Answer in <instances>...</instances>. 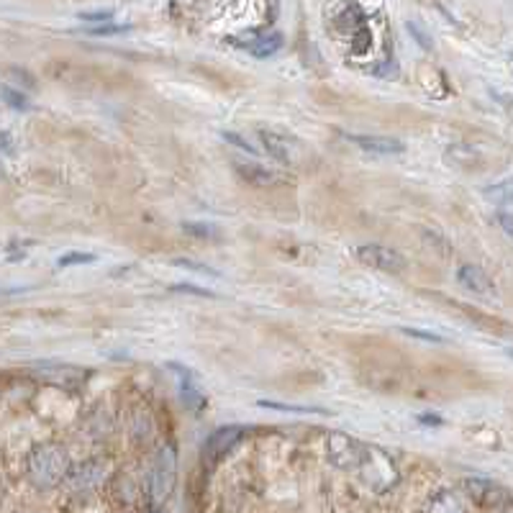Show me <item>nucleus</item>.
Returning <instances> with one entry per match:
<instances>
[{
	"label": "nucleus",
	"mask_w": 513,
	"mask_h": 513,
	"mask_svg": "<svg viewBox=\"0 0 513 513\" xmlns=\"http://www.w3.org/2000/svg\"><path fill=\"white\" fill-rule=\"evenodd\" d=\"M26 469H29V480L36 488L42 490H49V488H57V485L64 483L67 472H70V457H67V450L62 444H42L36 447L34 452L29 454V462H26Z\"/></svg>",
	"instance_id": "f257e3e1"
},
{
	"label": "nucleus",
	"mask_w": 513,
	"mask_h": 513,
	"mask_svg": "<svg viewBox=\"0 0 513 513\" xmlns=\"http://www.w3.org/2000/svg\"><path fill=\"white\" fill-rule=\"evenodd\" d=\"M175 472H178V460H175V450L165 447L160 450L157 460H154V468L150 475V496H151V508H160L167 500V496L172 493L175 488Z\"/></svg>",
	"instance_id": "f03ea898"
},
{
	"label": "nucleus",
	"mask_w": 513,
	"mask_h": 513,
	"mask_svg": "<svg viewBox=\"0 0 513 513\" xmlns=\"http://www.w3.org/2000/svg\"><path fill=\"white\" fill-rule=\"evenodd\" d=\"M234 46H239L244 52H249L252 57L256 60H267L272 54H277L280 49H283V34L280 31H247L242 36H234V39H228Z\"/></svg>",
	"instance_id": "7ed1b4c3"
},
{
	"label": "nucleus",
	"mask_w": 513,
	"mask_h": 513,
	"mask_svg": "<svg viewBox=\"0 0 513 513\" xmlns=\"http://www.w3.org/2000/svg\"><path fill=\"white\" fill-rule=\"evenodd\" d=\"M326 444H329V460H332L334 468L339 469L360 468L364 454V447L360 441H354V439L349 437V434H344V431H332L329 439H326Z\"/></svg>",
	"instance_id": "20e7f679"
},
{
	"label": "nucleus",
	"mask_w": 513,
	"mask_h": 513,
	"mask_svg": "<svg viewBox=\"0 0 513 513\" xmlns=\"http://www.w3.org/2000/svg\"><path fill=\"white\" fill-rule=\"evenodd\" d=\"M354 255L370 270L391 272V275L406 270V256L401 255V252H395V249L382 247V244H364Z\"/></svg>",
	"instance_id": "39448f33"
},
{
	"label": "nucleus",
	"mask_w": 513,
	"mask_h": 513,
	"mask_svg": "<svg viewBox=\"0 0 513 513\" xmlns=\"http://www.w3.org/2000/svg\"><path fill=\"white\" fill-rule=\"evenodd\" d=\"M462 490L469 500H475L478 506H485V508H506L508 503V493L496 485L493 480H485V478H465L462 480Z\"/></svg>",
	"instance_id": "423d86ee"
},
{
	"label": "nucleus",
	"mask_w": 513,
	"mask_h": 513,
	"mask_svg": "<svg viewBox=\"0 0 513 513\" xmlns=\"http://www.w3.org/2000/svg\"><path fill=\"white\" fill-rule=\"evenodd\" d=\"M244 437V429L242 426H224V429H218V431H213L211 439L206 441V462L213 465V462H218L224 454H228Z\"/></svg>",
	"instance_id": "0eeeda50"
},
{
	"label": "nucleus",
	"mask_w": 513,
	"mask_h": 513,
	"mask_svg": "<svg viewBox=\"0 0 513 513\" xmlns=\"http://www.w3.org/2000/svg\"><path fill=\"white\" fill-rule=\"evenodd\" d=\"M103 478H106V468L101 462H82L80 468L67 472L64 485L75 493H85V490H92Z\"/></svg>",
	"instance_id": "6e6552de"
},
{
	"label": "nucleus",
	"mask_w": 513,
	"mask_h": 513,
	"mask_svg": "<svg viewBox=\"0 0 513 513\" xmlns=\"http://www.w3.org/2000/svg\"><path fill=\"white\" fill-rule=\"evenodd\" d=\"M347 139L349 144L360 147L363 151H370V154H401L406 150L403 141L398 139H391V136H370V134H342Z\"/></svg>",
	"instance_id": "1a4fd4ad"
},
{
	"label": "nucleus",
	"mask_w": 513,
	"mask_h": 513,
	"mask_svg": "<svg viewBox=\"0 0 513 513\" xmlns=\"http://www.w3.org/2000/svg\"><path fill=\"white\" fill-rule=\"evenodd\" d=\"M39 375L46 382L60 385V388H80L88 380V373L80 370V367H73V364H44Z\"/></svg>",
	"instance_id": "9d476101"
},
{
	"label": "nucleus",
	"mask_w": 513,
	"mask_h": 513,
	"mask_svg": "<svg viewBox=\"0 0 513 513\" xmlns=\"http://www.w3.org/2000/svg\"><path fill=\"white\" fill-rule=\"evenodd\" d=\"M457 280H460V286L468 287L472 293H478V295H496V286H493V280L488 277V272L483 267H478V265H462L460 270H457Z\"/></svg>",
	"instance_id": "9b49d317"
},
{
	"label": "nucleus",
	"mask_w": 513,
	"mask_h": 513,
	"mask_svg": "<svg viewBox=\"0 0 513 513\" xmlns=\"http://www.w3.org/2000/svg\"><path fill=\"white\" fill-rule=\"evenodd\" d=\"M237 175H239L247 185H252V188H272V185L286 180L280 172H275L270 167L252 165V162H237Z\"/></svg>",
	"instance_id": "f8f14e48"
},
{
	"label": "nucleus",
	"mask_w": 513,
	"mask_h": 513,
	"mask_svg": "<svg viewBox=\"0 0 513 513\" xmlns=\"http://www.w3.org/2000/svg\"><path fill=\"white\" fill-rule=\"evenodd\" d=\"M259 139H262V144L267 147V151L275 160L293 162V141L287 136L277 134V131H259Z\"/></svg>",
	"instance_id": "ddd939ff"
},
{
	"label": "nucleus",
	"mask_w": 513,
	"mask_h": 513,
	"mask_svg": "<svg viewBox=\"0 0 513 513\" xmlns=\"http://www.w3.org/2000/svg\"><path fill=\"white\" fill-rule=\"evenodd\" d=\"M196 382L198 380H180V398L190 413H198L206 408V392H200Z\"/></svg>",
	"instance_id": "4468645a"
},
{
	"label": "nucleus",
	"mask_w": 513,
	"mask_h": 513,
	"mask_svg": "<svg viewBox=\"0 0 513 513\" xmlns=\"http://www.w3.org/2000/svg\"><path fill=\"white\" fill-rule=\"evenodd\" d=\"M336 26H339L342 31H352V34H354L357 29H363L364 26L363 8H360L357 3H347V5H344V11L336 15Z\"/></svg>",
	"instance_id": "2eb2a0df"
},
{
	"label": "nucleus",
	"mask_w": 513,
	"mask_h": 513,
	"mask_svg": "<svg viewBox=\"0 0 513 513\" xmlns=\"http://www.w3.org/2000/svg\"><path fill=\"white\" fill-rule=\"evenodd\" d=\"M485 198L496 206H513V178L485 188Z\"/></svg>",
	"instance_id": "dca6fc26"
},
{
	"label": "nucleus",
	"mask_w": 513,
	"mask_h": 513,
	"mask_svg": "<svg viewBox=\"0 0 513 513\" xmlns=\"http://www.w3.org/2000/svg\"><path fill=\"white\" fill-rule=\"evenodd\" d=\"M0 101H3L5 106L15 108V111H26V108H29V98L21 91L11 88V85H0Z\"/></svg>",
	"instance_id": "f3484780"
},
{
	"label": "nucleus",
	"mask_w": 513,
	"mask_h": 513,
	"mask_svg": "<svg viewBox=\"0 0 513 513\" xmlns=\"http://www.w3.org/2000/svg\"><path fill=\"white\" fill-rule=\"evenodd\" d=\"M262 408H272V411H287V413H321V416H329L326 408H311V406H298V403H277V401H259Z\"/></svg>",
	"instance_id": "a211bd4d"
},
{
	"label": "nucleus",
	"mask_w": 513,
	"mask_h": 513,
	"mask_svg": "<svg viewBox=\"0 0 513 513\" xmlns=\"http://www.w3.org/2000/svg\"><path fill=\"white\" fill-rule=\"evenodd\" d=\"M182 228H185V234L198 237V239H221L218 228L211 224H182Z\"/></svg>",
	"instance_id": "6ab92c4d"
},
{
	"label": "nucleus",
	"mask_w": 513,
	"mask_h": 513,
	"mask_svg": "<svg viewBox=\"0 0 513 513\" xmlns=\"http://www.w3.org/2000/svg\"><path fill=\"white\" fill-rule=\"evenodd\" d=\"M95 262V256L92 255H85V252H73V255H64L60 256V267H73V265H91Z\"/></svg>",
	"instance_id": "aec40b11"
},
{
	"label": "nucleus",
	"mask_w": 513,
	"mask_h": 513,
	"mask_svg": "<svg viewBox=\"0 0 513 513\" xmlns=\"http://www.w3.org/2000/svg\"><path fill=\"white\" fill-rule=\"evenodd\" d=\"M172 265H178V267H188V270L193 272H200V275H213V277H218V272L208 267V265H200L196 259H172Z\"/></svg>",
	"instance_id": "412c9836"
},
{
	"label": "nucleus",
	"mask_w": 513,
	"mask_h": 513,
	"mask_svg": "<svg viewBox=\"0 0 513 513\" xmlns=\"http://www.w3.org/2000/svg\"><path fill=\"white\" fill-rule=\"evenodd\" d=\"M221 139L227 141V144H234V147H239L242 151H249V154H256V150L244 139L242 134H234V131H221Z\"/></svg>",
	"instance_id": "4be33fe9"
},
{
	"label": "nucleus",
	"mask_w": 513,
	"mask_h": 513,
	"mask_svg": "<svg viewBox=\"0 0 513 513\" xmlns=\"http://www.w3.org/2000/svg\"><path fill=\"white\" fill-rule=\"evenodd\" d=\"M352 42H354V52H367L370 49V42H373V36H370V31L364 29H357L354 34H352Z\"/></svg>",
	"instance_id": "5701e85b"
},
{
	"label": "nucleus",
	"mask_w": 513,
	"mask_h": 513,
	"mask_svg": "<svg viewBox=\"0 0 513 513\" xmlns=\"http://www.w3.org/2000/svg\"><path fill=\"white\" fill-rule=\"evenodd\" d=\"M169 293H188V295H200V298H216V293L203 290L198 286H169Z\"/></svg>",
	"instance_id": "b1692460"
},
{
	"label": "nucleus",
	"mask_w": 513,
	"mask_h": 513,
	"mask_svg": "<svg viewBox=\"0 0 513 513\" xmlns=\"http://www.w3.org/2000/svg\"><path fill=\"white\" fill-rule=\"evenodd\" d=\"M131 26L129 24H123V26H113V24H106V26H98V29H91L92 36H113V34H123V31H129Z\"/></svg>",
	"instance_id": "393cba45"
},
{
	"label": "nucleus",
	"mask_w": 513,
	"mask_h": 513,
	"mask_svg": "<svg viewBox=\"0 0 513 513\" xmlns=\"http://www.w3.org/2000/svg\"><path fill=\"white\" fill-rule=\"evenodd\" d=\"M113 18V11H95V14H80V21H88V24H108Z\"/></svg>",
	"instance_id": "a878e982"
},
{
	"label": "nucleus",
	"mask_w": 513,
	"mask_h": 513,
	"mask_svg": "<svg viewBox=\"0 0 513 513\" xmlns=\"http://www.w3.org/2000/svg\"><path fill=\"white\" fill-rule=\"evenodd\" d=\"M408 31L413 34V39H419V42H421L423 49H431V39L423 34V29L419 26V24H416V21H408Z\"/></svg>",
	"instance_id": "bb28decb"
},
{
	"label": "nucleus",
	"mask_w": 513,
	"mask_h": 513,
	"mask_svg": "<svg viewBox=\"0 0 513 513\" xmlns=\"http://www.w3.org/2000/svg\"><path fill=\"white\" fill-rule=\"evenodd\" d=\"M167 370H172L180 380H198L196 370H188V367H182L178 363H167Z\"/></svg>",
	"instance_id": "cd10ccee"
},
{
	"label": "nucleus",
	"mask_w": 513,
	"mask_h": 513,
	"mask_svg": "<svg viewBox=\"0 0 513 513\" xmlns=\"http://www.w3.org/2000/svg\"><path fill=\"white\" fill-rule=\"evenodd\" d=\"M403 332H406L408 336H419V339H426V342H441V336H437V334H426V332H421V329H403Z\"/></svg>",
	"instance_id": "c85d7f7f"
},
{
	"label": "nucleus",
	"mask_w": 513,
	"mask_h": 513,
	"mask_svg": "<svg viewBox=\"0 0 513 513\" xmlns=\"http://www.w3.org/2000/svg\"><path fill=\"white\" fill-rule=\"evenodd\" d=\"M498 224L503 227V231L508 234L513 239V216H508V213H498Z\"/></svg>",
	"instance_id": "c756f323"
},
{
	"label": "nucleus",
	"mask_w": 513,
	"mask_h": 513,
	"mask_svg": "<svg viewBox=\"0 0 513 513\" xmlns=\"http://www.w3.org/2000/svg\"><path fill=\"white\" fill-rule=\"evenodd\" d=\"M11 144V136L8 134H0V150H5Z\"/></svg>",
	"instance_id": "7c9ffc66"
},
{
	"label": "nucleus",
	"mask_w": 513,
	"mask_h": 513,
	"mask_svg": "<svg viewBox=\"0 0 513 513\" xmlns=\"http://www.w3.org/2000/svg\"><path fill=\"white\" fill-rule=\"evenodd\" d=\"M423 423H441V419H437V416H421Z\"/></svg>",
	"instance_id": "2f4dec72"
},
{
	"label": "nucleus",
	"mask_w": 513,
	"mask_h": 513,
	"mask_svg": "<svg viewBox=\"0 0 513 513\" xmlns=\"http://www.w3.org/2000/svg\"><path fill=\"white\" fill-rule=\"evenodd\" d=\"M506 508H511V511H513V503H508V506H506Z\"/></svg>",
	"instance_id": "473e14b6"
},
{
	"label": "nucleus",
	"mask_w": 513,
	"mask_h": 513,
	"mask_svg": "<svg viewBox=\"0 0 513 513\" xmlns=\"http://www.w3.org/2000/svg\"><path fill=\"white\" fill-rule=\"evenodd\" d=\"M508 354H511V357H513V349H508Z\"/></svg>",
	"instance_id": "72a5a7b5"
}]
</instances>
